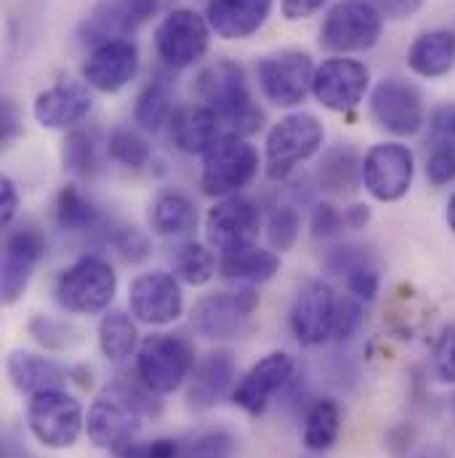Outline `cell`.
Returning <instances> with one entry per match:
<instances>
[{
    "mask_svg": "<svg viewBox=\"0 0 455 458\" xmlns=\"http://www.w3.org/2000/svg\"><path fill=\"white\" fill-rule=\"evenodd\" d=\"M383 32V13L373 0H341L336 3L323 27L320 46L331 54H362L370 51Z\"/></svg>",
    "mask_w": 455,
    "mask_h": 458,
    "instance_id": "7",
    "label": "cell"
},
{
    "mask_svg": "<svg viewBox=\"0 0 455 458\" xmlns=\"http://www.w3.org/2000/svg\"><path fill=\"white\" fill-rule=\"evenodd\" d=\"M258 310V293L253 288L237 291H216L195 301L190 312V326L198 336L208 342L234 339L245 323Z\"/></svg>",
    "mask_w": 455,
    "mask_h": 458,
    "instance_id": "11",
    "label": "cell"
},
{
    "mask_svg": "<svg viewBox=\"0 0 455 458\" xmlns=\"http://www.w3.org/2000/svg\"><path fill=\"white\" fill-rule=\"evenodd\" d=\"M426 176L434 187H445V184L455 182V152L429 149L426 152Z\"/></svg>",
    "mask_w": 455,
    "mask_h": 458,
    "instance_id": "46",
    "label": "cell"
},
{
    "mask_svg": "<svg viewBox=\"0 0 455 458\" xmlns=\"http://www.w3.org/2000/svg\"><path fill=\"white\" fill-rule=\"evenodd\" d=\"M343 214L331 203H317L312 211V234L317 240H333L343 232Z\"/></svg>",
    "mask_w": 455,
    "mask_h": 458,
    "instance_id": "45",
    "label": "cell"
},
{
    "mask_svg": "<svg viewBox=\"0 0 455 458\" xmlns=\"http://www.w3.org/2000/svg\"><path fill=\"white\" fill-rule=\"evenodd\" d=\"M107 155L122 168L141 171L144 165H149L152 147H149V141L136 128L117 125L113 133L107 136Z\"/></svg>",
    "mask_w": 455,
    "mask_h": 458,
    "instance_id": "37",
    "label": "cell"
},
{
    "mask_svg": "<svg viewBox=\"0 0 455 458\" xmlns=\"http://www.w3.org/2000/svg\"><path fill=\"white\" fill-rule=\"evenodd\" d=\"M234 378H237V365L232 352L227 349L208 352L206 357L198 360L190 376L187 405L195 411H208L219 405L229 392H234Z\"/></svg>",
    "mask_w": 455,
    "mask_h": 458,
    "instance_id": "23",
    "label": "cell"
},
{
    "mask_svg": "<svg viewBox=\"0 0 455 458\" xmlns=\"http://www.w3.org/2000/svg\"><path fill=\"white\" fill-rule=\"evenodd\" d=\"M211 24L192 8H173L155 30V48L157 56L173 67L187 70L198 64L211 46Z\"/></svg>",
    "mask_w": 455,
    "mask_h": 458,
    "instance_id": "10",
    "label": "cell"
},
{
    "mask_svg": "<svg viewBox=\"0 0 455 458\" xmlns=\"http://www.w3.org/2000/svg\"><path fill=\"white\" fill-rule=\"evenodd\" d=\"M416 176V157L405 144L383 141L362 157V184L378 203H397L410 192Z\"/></svg>",
    "mask_w": 455,
    "mask_h": 458,
    "instance_id": "13",
    "label": "cell"
},
{
    "mask_svg": "<svg viewBox=\"0 0 455 458\" xmlns=\"http://www.w3.org/2000/svg\"><path fill=\"white\" fill-rule=\"evenodd\" d=\"M378 285H381V277L375 272V264H365V267H357L346 275V288L354 299L359 301H373L375 293H378Z\"/></svg>",
    "mask_w": 455,
    "mask_h": 458,
    "instance_id": "44",
    "label": "cell"
},
{
    "mask_svg": "<svg viewBox=\"0 0 455 458\" xmlns=\"http://www.w3.org/2000/svg\"><path fill=\"white\" fill-rule=\"evenodd\" d=\"M365 264H373V256L359 248V245H343V248H336L331 256H328V269L336 272V275H349L351 269L357 267H365Z\"/></svg>",
    "mask_w": 455,
    "mask_h": 458,
    "instance_id": "48",
    "label": "cell"
},
{
    "mask_svg": "<svg viewBox=\"0 0 455 458\" xmlns=\"http://www.w3.org/2000/svg\"><path fill=\"white\" fill-rule=\"evenodd\" d=\"M27 334L48 352H70L83 342V331L67 320H54L48 315H38L27 323Z\"/></svg>",
    "mask_w": 455,
    "mask_h": 458,
    "instance_id": "38",
    "label": "cell"
},
{
    "mask_svg": "<svg viewBox=\"0 0 455 458\" xmlns=\"http://www.w3.org/2000/svg\"><path fill=\"white\" fill-rule=\"evenodd\" d=\"M272 13V0H211L206 19L222 40L256 35Z\"/></svg>",
    "mask_w": 455,
    "mask_h": 458,
    "instance_id": "25",
    "label": "cell"
},
{
    "mask_svg": "<svg viewBox=\"0 0 455 458\" xmlns=\"http://www.w3.org/2000/svg\"><path fill=\"white\" fill-rule=\"evenodd\" d=\"M46 245H48L46 234L38 227L27 225V227L8 229L3 240V259H0V291L5 307H13L29 288V280L46 256Z\"/></svg>",
    "mask_w": 455,
    "mask_h": 458,
    "instance_id": "16",
    "label": "cell"
},
{
    "mask_svg": "<svg viewBox=\"0 0 455 458\" xmlns=\"http://www.w3.org/2000/svg\"><path fill=\"white\" fill-rule=\"evenodd\" d=\"M136 318L122 310H107L99 320V349L107 360L122 362L139 352V331Z\"/></svg>",
    "mask_w": 455,
    "mask_h": 458,
    "instance_id": "33",
    "label": "cell"
},
{
    "mask_svg": "<svg viewBox=\"0 0 455 458\" xmlns=\"http://www.w3.org/2000/svg\"><path fill=\"white\" fill-rule=\"evenodd\" d=\"M301 234V214L293 206H277L266 219V240L272 250H291Z\"/></svg>",
    "mask_w": 455,
    "mask_h": 458,
    "instance_id": "39",
    "label": "cell"
},
{
    "mask_svg": "<svg viewBox=\"0 0 455 458\" xmlns=\"http://www.w3.org/2000/svg\"><path fill=\"white\" fill-rule=\"evenodd\" d=\"M195 365V346L181 334H152L136 352V373L155 394L176 392L190 381Z\"/></svg>",
    "mask_w": 455,
    "mask_h": 458,
    "instance_id": "5",
    "label": "cell"
},
{
    "mask_svg": "<svg viewBox=\"0 0 455 458\" xmlns=\"http://www.w3.org/2000/svg\"><path fill=\"white\" fill-rule=\"evenodd\" d=\"M198 206L181 190H163L149 203V229L160 237H187L198 229Z\"/></svg>",
    "mask_w": 455,
    "mask_h": 458,
    "instance_id": "27",
    "label": "cell"
},
{
    "mask_svg": "<svg viewBox=\"0 0 455 458\" xmlns=\"http://www.w3.org/2000/svg\"><path fill=\"white\" fill-rule=\"evenodd\" d=\"M370 219H373V211L365 203H354L343 211V225L349 229H365L370 225Z\"/></svg>",
    "mask_w": 455,
    "mask_h": 458,
    "instance_id": "53",
    "label": "cell"
},
{
    "mask_svg": "<svg viewBox=\"0 0 455 458\" xmlns=\"http://www.w3.org/2000/svg\"><path fill=\"white\" fill-rule=\"evenodd\" d=\"M261 232V208L245 195L222 198L206 216V237L214 250L232 253L248 245H256Z\"/></svg>",
    "mask_w": 455,
    "mask_h": 458,
    "instance_id": "18",
    "label": "cell"
},
{
    "mask_svg": "<svg viewBox=\"0 0 455 458\" xmlns=\"http://www.w3.org/2000/svg\"><path fill=\"white\" fill-rule=\"evenodd\" d=\"M434 373L440 381L455 384V323L448 326L434 344Z\"/></svg>",
    "mask_w": 455,
    "mask_h": 458,
    "instance_id": "43",
    "label": "cell"
},
{
    "mask_svg": "<svg viewBox=\"0 0 455 458\" xmlns=\"http://www.w3.org/2000/svg\"><path fill=\"white\" fill-rule=\"evenodd\" d=\"M323 5L325 0H282V16L288 21H301V19L315 16Z\"/></svg>",
    "mask_w": 455,
    "mask_h": 458,
    "instance_id": "52",
    "label": "cell"
},
{
    "mask_svg": "<svg viewBox=\"0 0 455 458\" xmlns=\"http://www.w3.org/2000/svg\"><path fill=\"white\" fill-rule=\"evenodd\" d=\"M408 67L429 81L445 78L455 67V35L451 30H434L413 40L408 48Z\"/></svg>",
    "mask_w": 455,
    "mask_h": 458,
    "instance_id": "28",
    "label": "cell"
},
{
    "mask_svg": "<svg viewBox=\"0 0 455 458\" xmlns=\"http://www.w3.org/2000/svg\"><path fill=\"white\" fill-rule=\"evenodd\" d=\"M258 152L242 136H224L203 155L200 184L211 198L240 195L258 174Z\"/></svg>",
    "mask_w": 455,
    "mask_h": 458,
    "instance_id": "8",
    "label": "cell"
},
{
    "mask_svg": "<svg viewBox=\"0 0 455 458\" xmlns=\"http://www.w3.org/2000/svg\"><path fill=\"white\" fill-rule=\"evenodd\" d=\"M27 427L40 445L51 451H67L86 432V411L70 392L48 389L29 397Z\"/></svg>",
    "mask_w": 455,
    "mask_h": 458,
    "instance_id": "6",
    "label": "cell"
},
{
    "mask_svg": "<svg viewBox=\"0 0 455 458\" xmlns=\"http://www.w3.org/2000/svg\"><path fill=\"white\" fill-rule=\"evenodd\" d=\"M429 149H451L455 152V102L440 105L429 114Z\"/></svg>",
    "mask_w": 455,
    "mask_h": 458,
    "instance_id": "41",
    "label": "cell"
},
{
    "mask_svg": "<svg viewBox=\"0 0 455 458\" xmlns=\"http://www.w3.org/2000/svg\"><path fill=\"white\" fill-rule=\"evenodd\" d=\"M341 435V408L336 400H315L304 419V448L312 454H325L339 443Z\"/></svg>",
    "mask_w": 455,
    "mask_h": 458,
    "instance_id": "31",
    "label": "cell"
},
{
    "mask_svg": "<svg viewBox=\"0 0 455 458\" xmlns=\"http://www.w3.org/2000/svg\"><path fill=\"white\" fill-rule=\"evenodd\" d=\"M195 97L222 117L229 136L245 139L264 123V113L253 105L245 70L232 59H216L195 78Z\"/></svg>",
    "mask_w": 455,
    "mask_h": 458,
    "instance_id": "2",
    "label": "cell"
},
{
    "mask_svg": "<svg viewBox=\"0 0 455 458\" xmlns=\"http://www.w3.org/2000/svg\"><path fill=\"white\" fill-rule=\"evenodd\" d=\"M16 211H19V190L13 179L3 176L0 179V225L8 227L16 219Z\"/></svg>",
    "mask_w": 455,
    "mask_h": 458,
    "instance_id": "50",
    "label": "cell"
},
{
    "mask_svg": "<svg viewBox=\"0 0 455 458\" xmlns=\"http://www.w3.org/2000/svg\"><path fill=\"white\" fill-rule=\"evenodd\" d=\"M317 182H320V190L333 192V195L351 192L357 187V182H362V160H359L357 149L351 144L331 147L320 160Z\"/></svg>",
    "mask_w": 455,
    "mask_h": 458,
    "instance_id": "30",
    "label": "cell"
},
{
    "mask_svg": "<svg viewBox=\"0 0 455 458\" xmlns=\"http://www.w3.org/2000/svg\"><path fill=\"white\" fill-rule=\"evenodd\" d=\"M110 245L114 248V253L122 261H128V264H141L152 253L149 237L136 227L114 229L113 234H110Z\"/></svg>",
    "mask_w": 455,
    "mask_h": 458,
    "instance_id": "40",
    "label": "cell"
},
{
    "mask_svg": "<svg viewBox=\"0 0 455 458\" xmlns=\"http://www.w3.org/2000/svg\"><path fill=\"white\" fill-rule=\"evenodd\" d=\"M370 114L375 125L392 136H413L426 123L421 91L402 78H386L373 89Z\"/></svg>",
    "mask_w": 455,
    "mask_h": 458,
    "instance_id": "17",
    "label": "cell"
},
{
    "mask_svg": "<svg viewBox=\"0 0 455 458\" xmlns=\"http://www.w3.org/2000/svg\"><path fill=\"white\" fill-rule=\"evenodd\" d=\"M173 275L192 285V288H200V285H208L216 275V256H214V248L211 245H203V242H181L173 256Z\"/></svg>",
    "mask_w": 455,
    "mask_h": 458,
    "instance_id": "35",
    "label": "cell"
},
{
    "mask_svg": "<svg viewBox=\"0 0 455 458\" xmlns=\"http://www.w3.org/2000/svg\"><path fill=\"white\" fill-rule=\"evenodd\" d=\"M445 219H448V227L455 234V192L451 195V200H448V211H445Z\"/></svg>",
    "mask_w": 455,
    "mask_h": 458,
    "instance_id": "55",
    "label": "cell"
},
{
    "mask_svg": "<svg viewBox=\"0 0 455 458\" xmlns=\"http://www.w3.org/2000/svg\"><path fill=\"white\" fill-rule=\"evenodd\" d=\"M102 147H107V141H99L97 131H80L72 128L64 139L62 147V160L64 168L75 176H94L102 168Z\"/></svg>",
    "mask_w": 455,
    "mask_h": 458,
    "instance_id": "34",
    "label": "cell"
},
{
    "mask_svg": "<svg viewBox=\"0 0 455 458\" xmlns=\"http://www.w3.org/2000/svg\"><path fill=\"white\" fill-rule=\"evenodd\" d=\"M362 320H365V315H362V301L359 299H343L339 301V312H336V328H333V334H336V339L343 342V339H351L357 331H359V326H362Z\"/></svg>",
    "mask_w": 455,
    "mask_h": 458,
    "instance_id": "47",
    "label": "cell"
},
{
    "mask_svg": "<svg viewBox=\"0 0 455 458\" xmlns=\"http://www.w3.org/2000/svg\"><path fill=\"white\" fill-rule=\"evenodd\" d=\"M234 440L227 432H206L195 437L187 448H181V458H232Z\"/></svg>",
    "mask_w": 455,
    "mask_h": 458,
    "instance_id": "42",
    "label": "cell"
},
{
    "mask_svg": "<svg viewBox=\"0 0 455 458\" xmlns=\"http://www.w3.org/2000/svg\"><path fill=\"white\" fill-rule=\"evenodd\" d=\"M293 373L296 362L288 352H269L234 384L232 400L248 416H264L269 405L293 384Z\"/></svg>",
    "mask_w": 455,
    "mask_h": 458,
    "instance_id": "14",
    "label": "cell"
},
{
    "mask_svg": "<svg viewBox=\"0 0 455 458\" xmlns=\"http://www.w3.org/2000/svg\"><path fill=\"white\" fill-rule=\"evenodd\" d=\"M139 72V48L131 40H113L91 51L83 64V78L94 91L117 94Z\"/></svg>",
    "mask_w": 455,
    "mask_h": 458,
    "instance_id": "22",
    "label": "cell"
},
{
    "mask_svg": "<svg viewBox=\"0 0 455 458\" xmlns=\"http://www.w3.org/2000/svg\"><path fill=\"white\" fill-rule=\"evenodd\" d=\"M370 86V70L357 59H328L315 72L312 94L331 113H351L359 107Z\"/></svg>",
    "mask_w": 455,
    "mask_h": 458,
    "instance_id": "20",
    "label": "cell"
},
{
    "mask_svg": "<svg viewBox=\"0 0 455 458\" xmlns=\"http://www.w3.org/2000/svg\"><path fill=\"white\" fill-rule=\"evenodd\" d=\"M5 373H8V381L13 384V389L27 397L48 392V389H64L67 376H70L54 357L27 352V349L8 352Z\"/></svg>",
    "mask_w": 455,
    "mask_h": 458,
    "instance_id": "24",
    "label": "cell"
},
{
    "mask_svg": "<svg viewBox=\"0 0 455 458\" xmlns=\"http://www.w3.org/2000/svg\"><path fill=\"white\" fill-rule=\"evenodd\" d=\"M54 222L62 232H91L99 227L102 214H99L97 203L83 190H78L75 184H67L56 195Z\"/></svg>",
    "mask_w": 455,
    "mask_h": 458,
    "instance_id": "32",
    "label": "cell"
},
{
    "mask_svg": "<svg viewBox=\"0 0 455 458\" xmlns=\"http://www.w3.org/2000/svg\"><path fill=\"white\" fill-rule=\"evenodd\" d=\"M173 86L168 78H155L139 97L133 120L144 131H160L173 117Z\"/></svg>",
    "mask_w": 455,
    "mask_h": 458,
    "instance_id": "36",
    "label": "cell"
},
{
    "mask_svg": "<svg viewBox=\"0 0 455 458\" xmlns=\"http://www.w3.org/2000/svg\"><path fill=\"white\" fill-rule=\"evenodd\" d=\"M157 413L160 400L144 381L141 386L128 381H113L91 403L86 413V435L97 448L120 456L136 443L141 432V419Z\"/></svg>",
    "mask_w": 455,
    "mask_h": 458,
    "instance_id": "1",
    "label": "cell"
},
{
    "mask_svg": "<svg viewBox=\"0 0 455 458\" xmlns=\"http://www.w3.org/2000/svg\"><path fill=\"white\" fill-rule=\"evenodd\" d=\"M0 120H3V125H0L3 141L13 139V136L19 133V114H16V107L11 105V99H5V102H3V110H0Z\"/></svg>",
    "mask_w": 455,
    "mask_h": 458,
    "instance_id": "54",
    "label": "cell"
},
{
    "mask_svg": "<svg viewBox=\"0 0 455 458\" xmlns=\"http://www.w3.org/2000/svg\"><path fill=\"white\" fill-rule=\"evenodd\" d=\"M339 299L325 280H309L291 307V331L301 346H320L333 336Z\"/></svg>",
    "mask_w": 455,
    "mask_h": 458,
    "instance_id": "19",
    "label": "cell"
},
{
    "mask_svg": "<svg viewBox=\"0 0 455 458\" xmlns=\"http://www.w3.org/2000/svg\"><path fill=\"white\" fill-rule=\"evenodd\" d=\"M373 5L386 16V19H394V21H402V19H410L421 11L424 0H373Z\"/></svg>",
    "mask_w": 455,
    "mask_h": 458,
    "instance_id": "51",
    "label": "cell"
},
{
    "mask_svg": "<svg viewBox=\"0 0 455 458\" xmlns=\"http://www.w3.org/2000/svg\"><path fill=\"white\" fill-rule=\"evenodd\" d=\"M173 144L187 155H206L216 141L229 136L222 117L208 110L206 105H190L176 110L171 117Z\"/></svg>",
    "mask_w": 455,
    "mask_h": 458,
    "instance_id": "26",
    "label": "cell"
},
{
    "mask_svg": "<svg viewBox=\"0 0 455 458\" xmlns=\"http://www.w3.org/2000/svg\"><path fill=\"white\" fill-rule=\"evenodd\" d=\"M413 458H448V454H445L442 448H424L418 456H413Z\"/></svg>",
    "mask_w": 455,
    "mask_h": 458,
    "instance_id": "56",
    "label": "cell"
},
{
    "mask_svg": "<svg viewBox=\"0 0 455 458\" xmlns=\"http://www.w3.org/2000/svg\"><path fill=\"white\" fill-rule=\"evenodd\" d=\"M117 293V272L102 256H83L54 283V301L70 315H105Z\"/></svg>",
    "mask_w": 455,
    "mask_h": 458,
    "instance_id": "3",
    "label": "cell"
},
{
    "mask_svg": "<svg viewBox=\"0 0 455 458\" xmlns=\"http://www.w3.org/2000/svg\"><path fill=\"white\" fill-rule=\"evenodd\" d=\"M120 458H181V445L168 437H157L149 443H133Z\"/></svg>",
    "mask_w": 455,
    "mask_h": 458,
    "instance_id": "49",
    "label": "cell"
},
{
    "mask_svg": "<svg viewBox=\"0 0 455 458\" xmlns=\"http://www.w3.org/2000/svg\"><path fill=\"white\" fill-rule=\"evenodd\" d=\"M219 272L222 277H227L232 283H242V285H261L277 277L280 272V256L274 250L258 248V245H248L232 253L219 256Z\"/></svg>",
    "mask_w": 455,
    "mask_h": 458,
    "instance_id": "29",
    "label": "cell"
},
{
    "mask_svg": "<svg viewBox=\"0 0 455 458\" xmlns=\"http://www.w3.org/2000/svg\"><path fill=\"white\" fill-rule=\"evenodd\" d=\"M325 141L323 123L309 113L285 114L266 136L264 165L272 182H285L301 163L312 160Z\"/></svg>",
    "mask_w": 455,
    "mask_h": 458,
    "instance_id": "4",
    "label": "cell"
},
{
    "mask_svg": "<svg viewBox=\"0 0 455 458\" xmlns=\"http://www.w3.org/2000/svg\"><path fill=\"white\" fill-rule=\"evenodd\" d=\"M94 110V99L88 83L62 81L46 91H40L32 102L35 120L48 131H70L78 128Z\"/></svg>",
    "mask_w": 455,
    "mask_h": 458,
    "instance_id": "21",
    "label": "cell"
},
{
    "mask_svg": "<svg viewBox=\"0 0 455 458\" xmlns=\"http://www.w3.org/2000/svg\"><path fill=\"white\" fill-rule=\"evenodd\" d=\"M128 307L141 326H171L184 312L181 280L171 272H144L128 288Z\"/></svg>",
    "mask_w": 455,
    "mask_h": 458,
    "instance_id": "15",
    "label": "cell"
},
{
    "mask_svg": "<svg viewBox=\"0 0 455 458\" xmlns=\"http://www.w3.org/2000/svg\"><path fill=\"white\" fill-rule=\"evenodd\" d=\"M160 0H99L78 27L83 46L99 48L113 40H128L152 16H157Z\"/></svg>",
    "mask_w": 455,
    "mask_h": 458,
    "instance_id": "12",
    "label": "cell"
},
{
    "mask_svg": "<svg viewBox=\"0 0 455 458\" xmlns=\"http://www.w3.org/2000/svg\"><path fill=\"white\" fill-rule=\"evenodd\" d=\"M315 72L317 67L307 51L285 48L258 62V86L274 107H296L312 94Z\"/></svg>",
    "mask_w": 455,
    "mask_h": 458,
    "instance_id": "9",
    "label": "cell"
}]
</instances>
